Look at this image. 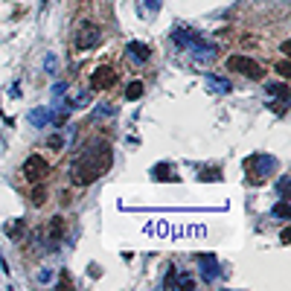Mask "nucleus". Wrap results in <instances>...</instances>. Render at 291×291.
I'll return each mask as SVG.
<instances>
[{
  "mask_svg": "<svg viewBox=\"0 0 291 291\" xmlns=\"http://www.w3.org/2000/svg\"><path fill=\"white\" fill-rule=\"evenodd\" d=\"M111 169V146L96 140V143L85 152L76 163H73L70 175H73V183H79V186H91L99 175H105Z\"/></svg>",
  "mask_w": 291,
  "mask_h": 291,
  "instance_id": "f257e3e1",
  "label": "nucleus"
},
{
  "mask_svg": "<svg viewBox=\"0 0 291 291\" xmlns=\"http://www.w3.org/2000/svg\"><path fill=\"white\" fill-rule=\"evenodd\" d=\"M227 67L233 73L247 76V79H262V76H265L262 64L256 61V58H251V55H230V58H227Z\"/></svg>",
  "mask_w": 291,
  "mask_h": 291,
  "instance_id": "f03ea898",
  "label": "nucleus"
},
{
  "mask_svg": "<svg viewBox=\"0 0 291 291\" xmlns=\"http://www.w3.org/2000/svg\"><path fill=\"white\" fill-rule=\"evenodd\" d=\"M102 41V27L99 24H93V20H85L79 32H76V50H91Z\"/></svg>",
  "mask_w": 291,
  "mask_h": 291,
  "instance_id": "7ed1b4c3",
  "label": "nucleus"
},
{
  "mask_svg": "<svg viewBox=\"0 0 291 291\" xmlns=\"http://www.w3.org/2000/svg\"><path fill=\"white\" fill-rule=\"evenodd\" d=\"M50 175V163H47L41 155H29L27 160H24V178L32 183H41Z\"/></svg>",
  "mask_w": 291,
  "mask_h": 291,
  "instance_id": "20e7f679",
  "label": "nucleus"
},
{
  "mask_svg": "<svg viewBox=\"0 0 291 291\" xmlns=\"http://www.w3.org/2000/svg\"><path fill=\"white\" fill-rule=\"evenodd\" d=\"M114 82H117L114 67H96L93 76H91V88L93 91H108V88H114Z\"/></svg>",
  "mask_w": 291,
  "mask_h": 291,
  "instance_id": "39448f33",
  "label": "nucleus"
},
{
  "mask_svg": "<svg viewBox=\"0 0 291 291\" xmlns=\"http://www.w3.org/2000/svg\"><path fill=\"white\" fill-rule=\"evenodd\" d=\"M128 55H131L137 64H143V61H149V58H152V47L140 44V41H131V44H128Z\"/></svg>",
  "mask_w": 291,
  "mask_h": 291,
  "instance_id": "423d86ee",
  "label": "nucleus"
},
{
  "mask_svg": "<svg viewBox=\"0 0 291 291\" xmlns=\"http://www.w3.org/2000/svg\"><path fill=\"white\" fill-rule=\"evenodd\" d=\"M61 233H64V218L61 216L50 218V245H55V242L61 239Z\"/></svg>",
  "mask_w": 291,
  "mask_h": 291,
  "instance_id": "0eeeda50",
  "label": "nucleus"
},
{
  "mask_svg": "<svg viewBox=\"0 0 291 291\" xmlns=\"http://www.w3.org/2000/svg\"><path fill=\"white\" fill-rule=\"evenodd\" d=\"M268 93H271V96H277V102H288V85H285V82L268 85Z\"/></svg>",
  "mask_w": 291,
  "mask_h": 291,
  "instance_id": "6e6552de",
  "label": "nucleus"
},
{
  "mask_svg": "<svg viewBox=\"0 0 291 291\" xmlns=\"http://www.w3.org/2000/svg\"><path fill=\"white\" fill-rule=\"evenodd\" d=\"M29 201H32L35 207H41V204H44V201H47V190H44V186H41V183H38L35 190L29 192Z\"/></svg>",
  "mask_w": 291,
  "mask_h": 291,
  "instance_id": "1a4fd4ad",
  "label": "nucleus"
},
{
  "mask_svg": "<svg viewBox=\"0 0 291 291\" xmlns=\"http://www.w3.org/2000/svg\"><path fill=\"white\" fill-rule=\"evenodd\" d=\"M143 96V82H131L126 88V99H140Z\"/></svg>",
  "mask_w": 291,
  "mask_h": 291,
  "instance_id": "9d476101",
  "label": "nucleus"
},
{
  "mask_svg": "<svg viewBox=\"0 0 291 291\" xmlns=\"http://www.w3.org/2000/svg\"><path fill=\"white\" fill-rule=\"evenodd\" d=\"M271 213H274L277 218H291V207L285 204V201H280V204H277V207H274Z\"/></svg>",
  "mask_w": 291,
  "mask_h": 291,
  "instance_id": "9b49d317",
  "label": "nucleus"
},
{
  "mask_svg": "<svg viewBox=\"0 0 291 291\" xmlns=\"http://www.w3.org/2000/svg\"><path fill=\"white\" fill-rule=\"evenodd\" d=\"M277 73H280L282 79H288V76H291V64L288 61H280V64H277Z\"/></svg>",
  "mask_w": 291,
  "mask_h": 291,
  "instance_id": "f8f14e48",
  "label": "nucleus"
},
{
  "mask_svg": "<svg viewBox=\"0 0 291 291\" xmlns=\"http://www.w3.org/2000/svg\"><path fill=\"white\" fill-rule=\"evenodd\" d=\"M6 233H9V236H20V233H24V224H20V221H15V224H9V227H6Z\"/></svg>",
  "mask_w": 291,
  "mask_h": 291,
  "instance_id": "ddd939ff",
  "label": "nucleus"
},
{
  "mask_svg": "<svg viewBox=\"0 0 291 291\" xmlns=\"http://www.w3.org/2000/svg\"><path fill=\"white\" fill-rule=\"evenodd\" d=\"M47 146H50V149H61V146H64V137H50V140H47Z\"/></svg>",
  "mask_w": 291,
  "mask_h": 291,
  "instance_id": "4468645a",
  "label": "nucleus"
},
{
  "mask_svg": "<svg viewBox=\"0 0 291 291\" xmlns=\"http://www.w3.org/2000/svg\"><path fill=\"white\" fill-rule=\"evenodd\" d=\"M32 122H35V126H44V122H47V114H44V111L32 114Z\"/></svg>",
  "mask_w": 291,
  "mask_h": 291,
  "instance_id": "2eb2a0df",
  "label": "nucleus"
},
{
  "mask_svg": "<svg viewBox=\"0 0 291 291\" xmlns=\"http://www.w3.org/2000/svg\"><path fill=\"white\" fill-rule=\"evenodd\" d=\"M47 70H50V73L55 70V55H47Z\"/></svg>",
  "mask_w": 291,
  "mask_h": 291,
  "instance_id": "dca6fc26",
  "label": "nucleus"
}]
</instances>
